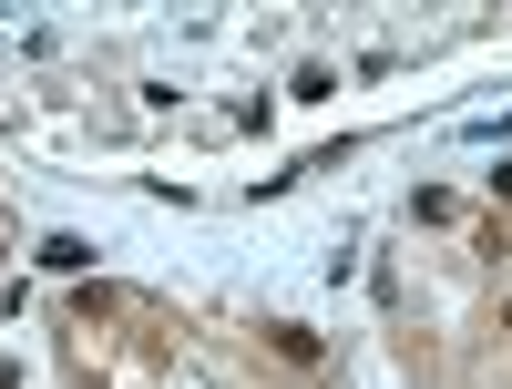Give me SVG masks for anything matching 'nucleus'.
<instances>
[{"mask_svg": "<svg viewBox=\"0 0 512 389\" xmlns=\"http://www.w3.org/2000/svg\"><path fill=\"white\" fill-rule=\"evenodd\" d=\"M502 328H512V297H502Z\"/></svg>", "mask_w": 512, "mask_h": 389, "instance_id": "nucleus-2", "label": "nucleus"}, {"mask_svg": "<svg viewBox=\"0 0 512 389\" xmlns=\"http://www.w3.org/2000/svg\"><path fill=\"white\" fill-rule=\"evenodd\" d=\"M277 359L287 369H318V328H277Z\"/></svg>", "mask_w": 512, "mask_h": 389, "instance_id": "nucleus-1", "label": "nucleus"}]
</instances>
